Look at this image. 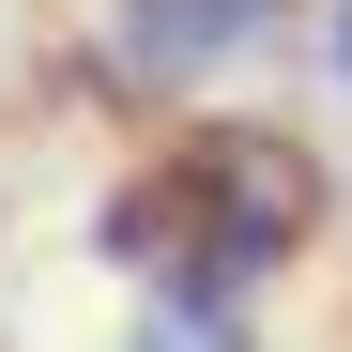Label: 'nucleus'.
I'll list each match as a JSON object with an SVG mask.
<instances>
[{"label": "nucleus", "instance_id": "1", "mask_svg": "<svg viewBox=\"0 0 352 352\" xmlns=\"http://www.w3.org/2000/svg\"><path fill=\"white\" fill-rule=\"evenodd\" d=\"M291 230H307V168L261 153V138H199L153 199L107 214V245L168 291V322H199V337H214V322H245V307H261V276L291 261Z\"/></svg>", "mask_w": 352, "mask_h": 352}, {"label": "nucleus", "instance_id": "2", "mask_svg": "<svg viewBox=\"0 0 352 352\" xmlns=\"http://www.w3.org/2000/svg\"><path fill=\"white\" fill-rule=\"evenodd\" d=\"M261 31H276V0H107V62L138 92H184L214 62H245Z\"/></svg>", "mask_w": 352, "mask_h": 352}, {"label": "nucleus", "instance_id": "3", "mask_svg": "<svg viewBox=\"0 0 352 352\" xmlns=\"http://www.w3.org/2000/svg\"><path fill=\"white\" fill-rule=\"evenodd\" d=\"M322 62H337V92H352V0H337V16H322Z\"/></svg>", "mask_w": 352, "mask_h": 352}]
</instances>
